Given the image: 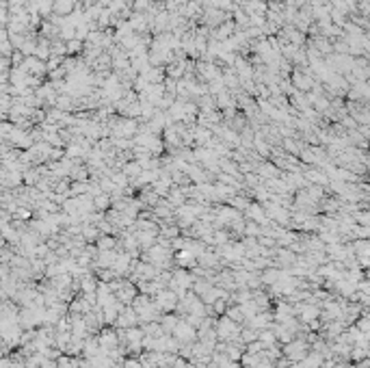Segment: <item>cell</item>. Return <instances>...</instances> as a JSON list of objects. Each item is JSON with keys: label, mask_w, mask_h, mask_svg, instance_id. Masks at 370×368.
I'll list each match as a JSON object with an SVG mask.
<instances>
[{"label": "cell", "mask_w": 370, "mask_h": 368, "mask_svg": "<svg viewBox=\"0 0 370 368\" xmlns=\"http://www.w3.org/2000/svg\"><path fill=\"white\" fill-rule=\"evenodd\" d=\"M109 204H111V197L106 195V193H102V195H97L93 199V208H97V210H106V208H109Z\"/></svg>", "instance_id": "cell-1"}]
</instances>
